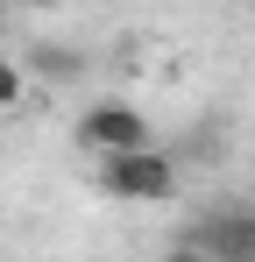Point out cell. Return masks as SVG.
<instances>
[{
    "mask_svg": "<svg viewBox=\"0 0 255 262\" xmlns=\"http://www.w3.org/2000/svg\"><path fill=\"white\" fill-rule=\"evenodd\" d=\"M99 191L114 199V206H170L177 199V163H170L163 149H114V156H99Z\"/></svg>",
    "mask_w": 255,
    "mask_h": 262,
    "instance_id": "6da1fadb",
    "label": "cell"
},
{
    "mask_svg": "<svg viewBox=\"0 0 255 262\" xmlns=\"http://www.w3.org/2000/svg\"><path fill=\"white\" fill-rule=\"evenodd\" d=\"M177 248H192V255H220V262H248V255H255V213H248V206L199 213V220L177 227Z\"/></svg>",
    "mask_w": 255,
    "mask_h": 262,
    "instance_id": "7a4b0ae2",
    "label": "cell"
},
{
    "mask_svg": "<svg viewBox=\"0 0 255 262\" xmlns=\"http://www.w3.org/2000/svg\"><path fill=\"white\" fill-rule=\"evenodd\" d=\"M71 135H78V149H92V156H114V149H142V142H149V121H142V106H128V99H92Z\"/></svg>",
    "mask_w": 255,
    "mask_h": 262,
    "instance_id": "3957f363",
    "label": "cell"
},
{
    "mask_svg": "<svg viewBox=\"0 0 255 262\" xmlns=\"http://www.w3.org/2000/svg\"><path fill=\"white\" fill-rule=\"evenodd\" d=\"M29 64H36L42 78H78V71H85V57H71V50H50V43H42Z\"/></svg>",
    "mask_w": 255,
    "mask_h": 262,
    "instance_id": "277c9868",
    "label": "cell"
},
{
    "mask_svg": "<svg viewBox=\"0 0 255 262\" xmlns=\"http://www.w3.org/2000/svg\"><path fill=\"white\" fill-rule=\"evenodd\" d=\"M22 99H29V71L0 57V106H22Z\"/></svg>",
    "mask_w": 255,
    "mask_h": 262,
    "instance_id": "5b68a950",
    "label": "cell"
},
{
    "mask_svg": "<svg viewBox=\"0 0 255 262\" xmlns=\"http://www.w3.org/2000/svg\"><path fill=\"white\" fill-rule=\"evenodd\" d=\"M0 14H7V0H0Z\"/></svg>",
    "mask_w": 255,
    "mask_h": 262,
    "instance_id": "8992f818",
    "label": "cell"
}]
</instances>
